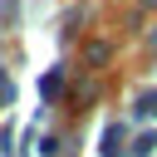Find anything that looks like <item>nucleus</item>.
Instances as JSON below:
<instances>
[{
	"instance_id": "f257e3e1",
	"label": "nucleus",
	"mask_w": 157,
	"mask_h": 157,
	"mask_svg": "<svg viewBox=\"0 0 157 157\" xmlns=\"http://www.w3.org/2000/svg\"><path fill=\"white\" fill-rule=\"evenodd\" d=\"M132 113H137V118H152V113H157V93H142V98H137V108H132Z\"/></svg>"
},
{
	"instance_id": "f03ea898",
	"label": "nucleus",
	"mask_w": 157,
	"mask_h": 157,
	"mask_svg": "<svg viewBox=\"0 0 157 157\" xmlns=\"http://www.w3.org/2000/svg\"><path fill=\"white\" fill-rule=\"evenodd\" d=\"M152 147H157V137H152V132H142V137H137V147H132V157H152Z\"/></svg>"
}]
</instances>
